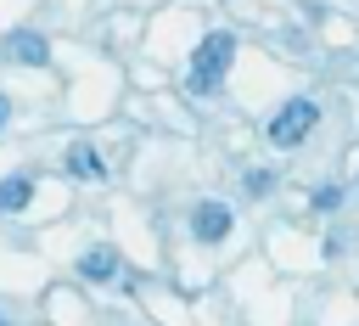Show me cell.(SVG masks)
<instances>
[{"instance_id":"cell-1","label":"cell","mask_w":359,"mask_h":326,"mask_svg":"<svg viewBox=\"0 0 359 326\" xmlns=\"http://www.w3.org/2000/svg\"><path fill=\"white\" fill-rule=\"evenodd\" d=\"M230 62H236V34H208V39L191 51V90H196V96H213V90L224 84Z\"/></svg>"},{"instance_id":"cell-2","label":"cell","mask_w":359,"mask_h":326,"mask_svg":"<svg viewBox=\"0 0 359 326\" xmlns=\"http://www.w3.org/2000/svg\"><path fill=\"white\" fill-rule=\"evenodd\" d=\"M314 124H320V107H314L309 96H292V101L269 118V141H275V146H297V141H309Z\"/></svg>"},{"instance_id":"cell-3","label":"cell","mask_w":359,"mask_h":326,"mask_svg":"<svg viewBox=\"0 0 359 326\" xmlns=\"http://www.w3.org/2000/svg\"><path fill=\"white\" fill-rule=\"evenodd\" d=\"M230 225H236V219H230L224 202H196V208H191V236H196V242H224Z\"/></svg>"},{"instance_id":"cell-4","label":"cell","mask_w":359,"mask_h":326,"mask_svg":"<svg viewBox=\"0 0 359 326\" xmlns=\"http://www.w3.org/2000/svg\"><path fill=\"white\" fill-rule=\"evenodd\" d=\"M6 62H22V67H45L50 62V45H45V34H28V28H17V34H6Z\"/></svg>"},{"instance_id":"cell-5","label":"cell","mask_w":359,"mask_h":326,"mask_svg":"<svg viewBox=\"0 0 359 326\" xmlns=\"http://www.w3.org/2000/svg\"><path fill=\"white\" fill-rule=\"evenodd\" d=\"M67 174H79V180H101V174H107V163H101V152H95V146H84V141H79V146H67Z\"/></svg>"},{"instance_id":"cell-6","label":"cell","mask_w":359,"mask_h":326,"mask_svg":"<svg viewBox=\"0 0 359 326\" xmlns=\"http://www.w3.org/2000/svg\"><path fill=\"white\" fill-rule=\"evenodd\" d=\"M28 197H34V174H6V180H0V214L28 208Z\"/></svg>"},{"instance_id":"cell-7","label":"cell","mask_w":359,"mask_h":326,"mask_svg":"<svg viewBox=\"0 0 359 326\" xmlns=\"http://www.w3.org/2000/svg\"><path fill=\"white\" fill-rule=\"evenodd\" d=\"M79 275H90V281H112V275H118V259H112L107 247H90V253L79 259Z\"/></svg>"},{"instance_id":"cell-8","label":"cell","mask_w":359,"mask_h":326,"mask_svg":"<svg viewBox=\"0 0 359 326\" xmlns=\"http://www.w3.org/2000/svg\"><path fill=\"white\" fill-rule=\"evenodd\" d=\"M241 185H247V197H264V191L275 185V174H269V169H247V180H241Z\"/></svg>"},{"instance_id":"cell-9","label":"cell","mask_w":359,"mask_h":326,"mask_svg":"<svg viewBox=\"0 0 359 326\" xmlns=\"http://www.w3.org/2000/svg\"><path fill=\"white\" fill-rule=\"evenodd\" d=\"M337 202H342L337 185H320V191H314V208H337Z\"/></svg>"},{"instance_id":"cell-10","label":"cell","mask_w":359,"mask_h":326,"mask_svg":"<svg viewBox=\"0 0 359 326\" xmlns=\"http://www.w3.org/2000/svg\"><path fill=\"white\" fill-rule=\"evenodd\" d=\"M6 118H11V101H6V96H0V129H6Z\"/></svg>"},{"instance_id":"cell-11","label":"cell","mask_w":359,"mask_h":326,"mask_svg":"<svg viewBox=\"0 0 359 326\" xmlns=\"http://www.w3.org/2000/svg\"><path fill=\"white\" fill-rule=\"evenodd\" d=\"M0 326H6V315H0Z\"/></svg>"}]
</instances>
